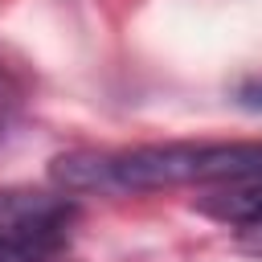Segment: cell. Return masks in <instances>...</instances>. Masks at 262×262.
I'll return each mask as SVG.
<instances>
[{"mask_svg":"<svg viewBox=\"0 0 262 262\" xmlns=\"http://www.w3.org/2000/svg\"><path fill=\"white\" fill-rule=\"evenodd\" d=\"M262 172V143H151L131 151H70L53 160L61 192H156L225 184Z\"/></svg>","mask_w":262,"mask_h":262,"instance_id":"6da1fadb","label":"cell"},{"mask_svg":"<svg viewBox=\"0 0 262 262\" xmlns=\"http://www.w3.org/2000/svg\"><path fill=\"white\" fill-rule=\"evenodd\" d=\"M78 221V205L66 192H37V188H0V229L66 237Z\"/></svg>","mask_w":262,"mask_h":262,"instance_id":"7a4b0ae2","label":"cell"},{"mask_svg":"<svg viewBox=\"0 0 262 262\" xmlns=\"http://www.w3.org/2000/svg\"><path fill=\"white\" fill-rule=\"evenodd\" d=\"M201 213L233 225L237 246L262 258V172L225 180V184H209V196H201Z\"/></svg>","mask_w":262,"mask_h":262,"instance_id":"3957f363","label":"cell"},{"mask_svg":"<svg viewBox=\"0 0 262 262\" xmlns=\"http://www.w3.org/2000/svg\"><path fill=\"white\" fill-rule=\"evenodd\" d=\"M61 237H41V233H16L0 229V262H61L66 258Z\"/></svg>","mask_w":262,"mask_h":262,"instance_id":"277c9868","label":"cell"},{"mask_svg":"<svg viewBox=\"0 0 262 262\" xmlns=\"http://www.w3.org/2000/svg\"><path fill=\"white\" fill-rule=\"evenodd\" d=\"M16 111H20V86L0 70V139L8 135V127H12Z\"/></svg>","mask_w":262,"mask_h":262,"instance_id":"5b68a950","label":"cell"},{"mask_svg":"<svg viewBox=\"0 0 262 262\" xmlns=\"http://www.w3.org/2000/svg\"><path fill=\"white\" fill-rule=\"evenodd\" d=\"M242 102L262 111V82H246V86H242Z\"/></svg>","mask_w":262,"mask_h":262,"instance_id":"8992f818","label":"cell"}]
</instances>
